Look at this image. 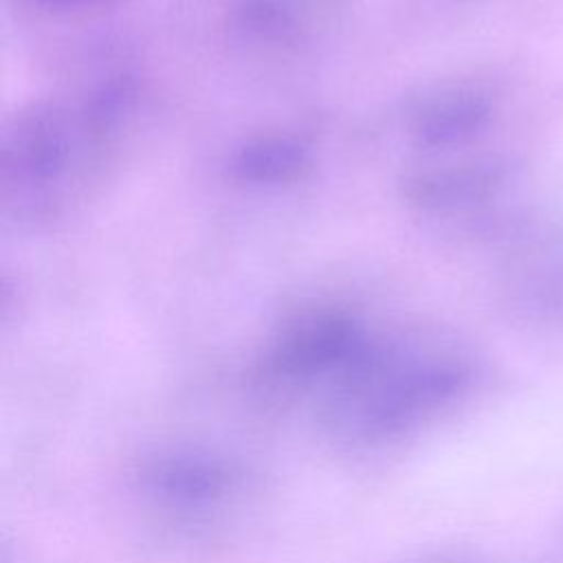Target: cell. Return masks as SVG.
Here are the masks:
<instances>
[{
    "label": "cell",
    "instance_id": "obj_1",
    "mask_svg": "<svg viewBox=\"0 0 563 563\" xmlns=\"http://www.w3.org/2000/svg\"><path fill=\"white\" fill-rule=\"evenodd\" d=\"M143 488L163 510L196 519L231 504L242 488V473L213 455H169L147 466Z\"/></svg>",
    "mask_w": 563,
    "mask_h": 563
}]
</instances>
